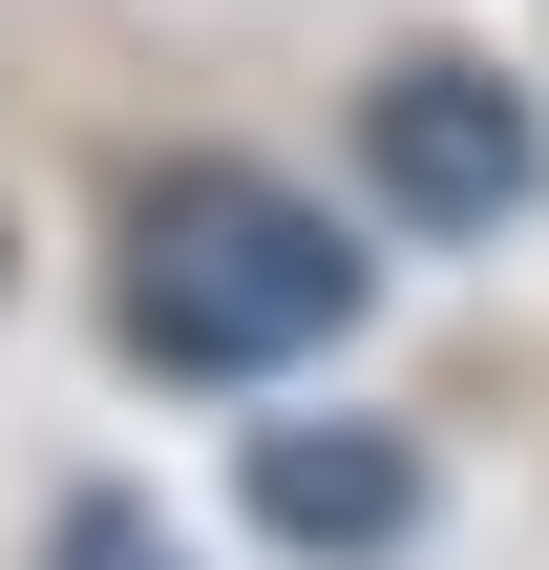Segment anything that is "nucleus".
<instances>
[{
  "label": "nucleus",
  "instance_id": "f257e3e1",
  "mask_svg": "<svg viewBox=\"0 0 549 570\" xmlns=\"http://www.w3.org/2000/svg\"><path fill=\"white\" fill-rule=\"evenodd\" d=\"M339 317H360V254H339L317 190H275V169H169V190L127 212V338H148L169 381H275V360H317Z\"/></svg>",
  "mask_w": 549,
  "mask_h": 570
},
{
  "label": "nucleus",
  "instance_id": "7ed1b4c3",
  "mask_svg": "<svg viewBox=\"0 0 549 570\" xmlns=\"http://www.w3.org/2000/svg\"><path fill=\"white\" fill-rule=\"evenodd\" d=\"M254 508H275L296 550H402V529H423V465H402L381 423H254Z\"/></svg>",
  "mask_w": 549,
  "mask_h": 570
},
{
  "label": "nucleus",
  "instance_id": "f03ea898",
  "mask_svg": "<svg viewBox=\"0 0 549 570\" xmlns=\"http://www.w3.org/2000/svg\"><path fill=\"white\" fill-rule=\"evenodd\" d=\"M360 148H381V190H402L423 233H508V212H529V106H508L487 63H381V85H360Z\"/></svg>",
  "mask_w": 549,
  "mask_h": 570
},
{
  "label": "nucleus",
  "instance_id": "20e7f679",
  "mask_svg": "<svg viewBox=\"0 0 549 570\" xmlns=\"http://www.w3.org/2000/svg\"><path fill=\"white\" fill-rule=\"evenodd\" d=\"M42 570H190V550H169V529H148V508H127V487H85V508H63V529H42Z\"/></svg>",
  "mask_w": 549,
  "mask_h": 570
}]
</instances>
